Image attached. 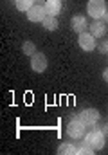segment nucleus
I'll list each match as a JSON object with an SVG mask.
<instances>
[{
	"label": "nucleus",
	"instance_id": "obj_1",
	"mask_svg": "<svg viewBox=\"0 0 108 155\" xmlns=\"http://www.w3.org/2000/svg\"><path fill=\"white\" fill-rule=\"evenodd\" d=\"M87 11H88V15L92 16V18H101V16H105V13H106V4H105V0H90L88 2V5H87Z\"/></svg>",
	"mask_w": 108,
	"mask_h": 155
},
{
	"label": "nucleus",
	"instance_id": "obj_4",
	"mask_svg": "<svg viewBox=\"0 0 108 155\" xmlns=\"http://www.w3.org/2000/svg\"><path fill=\"white\" fill-rule=\"evenodd\" d=\"M27 18L31 22H43L47 18V7H43V5H33L27 11Z\"/></svg>",
	"mask_w": 108,
	"mask_h": 155
},
{
	"label": "nucleus",
	"instance_id": "obj_2",
	"mask_svg": "<svg viewBox=\"0 0 108 155\" xmlns=\"http://www.w3.org/2000/svg\"><path fill=\"white\" fill-rule=\"evenodd\" d=\"M85 143L90 144L94 150H101L103 144H105V134L101 130H92L87 137H85Z\"/></svg>",
	"mask_w": 108,
	"mask_h": 155
},
{
	"label": "nucleus",
	"instance_id": "obj_3",
	"mask_svg": "<svg viewBox=\"0 0 108 155\" xmlns=\"http://www.w3.org/2000/svg\"><path fill=\"white\" fill-rule=\"evenodd\" d=\"M67 132H69V135L74 137V139H81V137L85 135V123H83L79 117H77V119H72L70 123H69Z\"/></svg>",
	"mask_w": 108,
	"mask_h": 155
},
{
	"label": "nucleus",
	"instance_id": "obj_6",
	"mask_svg": "<svg viewBox=\"0 0 108 155\" xmlns=\"http://www.w3.org/2000/svg\"><path fill=\"white\" fill-rule=\"evenodd\" d=\"M79 119L85 123V126H90V124H96L97 119H99V112L96 108H90V110H83L79 114Z\"/></svg>",
	"mask_w": 108,
	"mask_h": 155
},
{
	"label": "nucleus",
	"instance_id": "obj_9",
	"mask_svg": "<svg viewBox=\"0 0 108 155\" xmlns=\"http://www.w3.org/2000/svg\"><path fill=\"white\" fill-rule=\"evenodd\" d=\"M70 24H72V29H74L76 33H79V35L87 29V18H85V16H74Z\"/></svg>",
	"mask_w": 108,
	"mask_h": 155
},
{
	"label": "nucleus",
	"instance_id": "obj_17",
	"mask_svg": "<svg viewBox=\"0 0 108 155\" xmlns=\"http://www.w3.org/2000/svg\"><path fill=\"white\" fill-rule=\"evenodd\" d=\"M103 78H105V81L108 83V69H105V72H103Z\"/></svg>",
	"mask_w": 108,
	"mask_h": 155
},
{
	"label": "nucleus",
	"instance_id": "obj_14",
	"mask_svg": "<svg viewBox=\"0 0 108 155\" xmlns=\"http://www.w3.org/2000/svg\"><path fill=\"white\" fill-rule=\"evenodd\" d=\"M22 51H24L27 56H33V54L36 52V47H34V43H33V41H25V43H24V47H22Z\"/></svg>",
	"mask_w": 108,
	"mask_h": 155
},
{
	"label": "nucleus",
	"instance_id": "obj_7",
	"mask_svg": "<svg viewBox=\"0 0 108 155\" xmlns=\"http://www.w3.org/2000/svg\"><path fill=\"white\" fill-rule=\"evenodd\" d=\"M79 47L83 51H94L96 49V40L90 33H81L79 35Z\"/></svg>",
	"mask_w": 108,
	"mask_h": 155
},
{
	"label": "nucleus",
	"instance_id": "obj_13",
	"mask_svg": "<svg viewBox=\"0 0 108 155\" xmlns=\"http://www.w3.org/2000/svg\"><path fill=\"white\" fill-rule=\"evenodd\" d=\"M18 11H29L33 7V0H16Z\"/></svg>",
	"mask_w": 108,
	"mask_h": 155
},
{
	"label": "nucleus",
	"instance_id": "obj_16",
	"mask_svg": "<svg viewBox=\"0 0 108 155\" xmlns=\"http://www.w3.org/2000/svg\"><path fill=\"white\" fill-rule=\"evenodd\" d=\"M99 51H101L103 54H105V52H108V43H106V41H103V43L99 45Z\"/></svg>",
	"mask_w": 108,
	"mask_h": 155
},
{
	"label": "nucleus",
	"instance_id": "obj_15",
	"mask_svg": "<svg viewBox=\"0 0 108 155\" xmlns=\"http://www.w3.org/2000/svg\"><path fill=\"white\" fill-rule=\"evenodd\" d=\"M77 153L79 155H92L94 153V148H92V146H90V144H87V143H85V144H83V146H79V148H77Z\"/></svg>",
	"mask_w": 108,
	"mask_h": 155
},
{
	"label": "nucleus",
	"instance_id": "obj_12",
	"mask_svg": "<svg viewBox=\"0 0 108 155\" xmlns=\"http://www.w3.org/2000/svg\"><path fill=\"white\" fill-rule=\"evenodd\" d=\"M60 153H65V155H69V153H77V148L74 146V144H69V143H65V144H61L60 146V150H58Z\"/></svg>",
	"mask_w": 108,
	"mask_h": 155
},
{
	"label": "nucleus",
	"instance_id": "obj_8",
	"mask_svg": "<svg viewBox=\"0 0 108 155\" xmlns=\"http://www.w3.org/2000/svg\"><path fill=\"white\" fill-rule=\"evenodd\" d=\"M105 33H106V25H105V22H101V20H96V22L90 25V35H92L94 38L105 36Z\"/></svg>",
	"mask_w": 108,
	"mask_h": 155
},
{
	"label": "nucleus",
	"instance_id": "obj_11",
	"mask_svg": "<svg viewBox=\"0 0 108 155\" xmlns=\"http://www.w3.org/2000/svg\"><path fill=\"white\" fill-rule=\"evenodd\" d=\"M41 24H43V29H47V31H56V29H58V20H56V16H52V15L47 16Z\"/></svg>",
	"mask_w": 108,
	"mask_h": 155
},
{
	"label": "nucleus",
	"instance_id": "obj_5",
	"mask_svg": "<svg viewBox=\"0 0 108 155\" xmlns=\"http://www.w3.org/2000/svg\"><path fill=\"white\" fill-rule=\"evenodd\" d=\"M31 67H33L34 72H43V71L47 69V58H45V54L34 52V54L31 56Z\"/></svg>",
	"mask_w": 108,
	"mask_h": 155
},
{
	"label": "nucleus",
	"instance_id": "obj_10",
	"mask_svg": "<svg viewBox=\"0 0 108 155\" xmlns=\"http://www.w3.org/2000/svg\"><path fill=\"white\" fill-rule=\"evenodd\" d=\"M47 13L49 15H58L60 11H61V0H47Z\"/></svg>",
	"mask_w": 108,
	"mask_h": 155
},
{
	"label": "nucleus",
	"instance_id": "obj_18",
	"mask_svg": "<svg viewBox=\"0 0 108 155\" xmlns=\"http://www.w3.org/2000/svg\"><path fill=\"white\" fill-rule=\"evenodd\" d=\"M105 20H108V11L105 13Z\"/></svg>",
	"mask_w": 108,
	"mask_h": 155
}]
</instances>
